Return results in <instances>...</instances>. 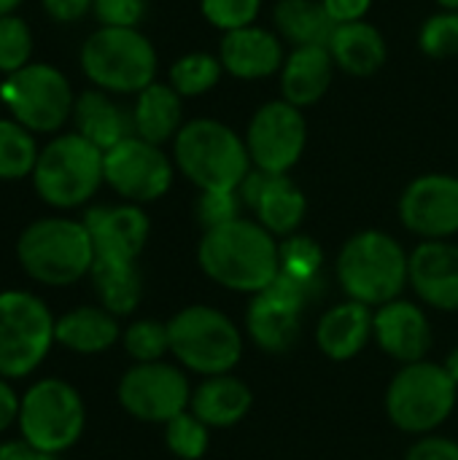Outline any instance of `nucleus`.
I'll use <instances>...</instances> for the list:
<instances>
[{"label": "nucleus", "instance_id": "nucleus-1", "mask_svg": "<svg viewBox=\"0 0 458 460\" xmlns=\"http://www.w3.org/2000/svg\"><path fill=\"white\" fill-rule=\"evenodd\" d=\"M197 261L213 283L238 294H259L281 272L278 240L251 218L202 232Z\"/></svg>", "mask_w": 458, "mask_h": 460}, {"label": "nucleus", "instance_id": "nucleus-2", "mask_svg": "<svg viewBox=\"0 0 458 460\" xmlns=\"http://www.w3.org/2000/svg\"><path fill=\"white\" fill-rule=\"evenodd\" d=\"M335 272L348 299L383 307L410 286V253L391 234L367 229L346 240Z\"/></svg>", "mask_w": 458, "mask_h": 460}, {"label": "nucleus", "instance_id": "nucleus-3", "mask_svg": "<svg viewBox=\"0 0 458 460\" xmlns=\"http://www.w3.org/2000/svg\"><path fill=\"white\" fill-rule=\"evenodd\" d=\"M173 162L200 191H238L251 172L246 140L216 119L186 121L173 140Z\"/></svg>", "mask_w": 458, "mask_h": 460}, {"label": "nucleus", "instance_id": "nucleus-4", "mask_svg": "<svg viewBox=\"0 0 458 460\" xmlns=\"http://www.w3.org/2000/svg\"><path fill=\"white\" fill-rule=\"evenodd\" d=\"M16 259L35 283L70 286L92 272L94 245L84 221L38 218L19 234Z\"/></svg>", "mask_w": 458, "mask_h": 460}, {"label": "nucleus", "instance_id": "nucleus-5", "mask_svg": "<svg viewBox=\"0 0 458 460\" xmlns=\"http://www.w3.org/2000/svg\"><path fill=\"white\" fill-rule=\"evenodd\" d=\"M170 353L202 377L229 375L243 358V334L229 315L211 305H189L167 321Z\"/></svg>", "mask_w": 458, "mask_h": 460}, {"label": "nucleus", "instance_id": "nucleus-6", "mask_svg": "<svg viewBox=\"0 0 458 460\" xmlns=\"http://www.w3.org/2000/svg\"><path fill=\"white\" fill-rule=\"evenodd\" d=\"M84 75L113 94H140L157 81V51L138 27H100L81 46Z\"/></svg>", "mask_w": 458, "mask_h": 460}, {"label": "nucleus", "instance_id": "nucleus-7", "mask_svg": "<svg viewBox=\"0 0 458 460\" xmlns=\"http://www.w3.org/2000/svg\"><path fill=\"white\" fill-rule=\"evenodd\" d=\"M456 396L458 385L443 364L429 358L402 364L386 391V415L400 431L427 437L451 418Z\"/></svg>", "mask_w": 458, "mask_h": 460}, {"label": "nucleus", "instance_id": "nucleus-8", "mask_svg": "<svg viewBox=\"0 0 458 460\" xmlns=\"http://www.w3.org/2000/svg\"><path fill=\"white\" fill-rule=\"evenodd\" d=\"M19 437L38 453L59 456L70 450L86 426L81 394L57 377H43L19 396Z\"/></svg>", "mask_w": 458, "mask_h": 460}, {"label": "nucleus", "instance_id": "nucleus-9", "mask_svg": "<svg viewBox=\"0 0 458 460\" xmlns=\"http://www.w3.org/2000/svg\"><path fill=\"white\" fill-rule=\"evenodd\" d=\"M32 183L46 205L59 210L78 208L94 197L100 183H105L103 151L78 132L59 135L46 148H40Z\"/></svg>", "mask_w": 458, "mask_h": 460}, {"label": "nucleus", "instance_id": "nucleus-10", "mask_svg": "<svg viewBox=\"0 0 458 460\" xmlns=\"http://www.w3.org/2000/svg\"><path fill=\"white\" fill-rule=\"evenodd\" d=\"M57 318L30 291H0V377L19 380L35 372L54 345Z\"/></svg>", "mask_w": 458, "mask_h": 460}, {"label": "nucleus", "instance_id": "nucleus-11", "mask_svg": "<svg viewBox=\"0 0 458 460\" xmlns=\"http://www.w3.org/2000/svg\"><path fill=\"white\" fill-rule=\"evenodd\" d=\"M0 97L30 132H57L76 108L70 81L51 65L30 62L27 67L8 75L0 86Z\"/></svg>", "mask_w": 458, "mask_h": 460}, {"label": "nucleus", "instance_id": "nucleus-12", "mask_svg": "<svg viewBox=\"0 0 458 460\" xmlns=\"http://www.w3.org/2000/svg\"><path fill=\"white\" fill-rule=\"evenodd\" d=\"M316 291L319 288L278 272L265 291L254 294V302L246 313V332L254 345L273 356L289 353L302 334V310L310 305Z\"/></svg>", "mask_w": 458, "mask_h": 460}, {"label": "nucleus", "instance_id": "nucleus-13", "mask_svg": "<svg viewBox=\"0 0 458 460\" xmlns=\"http://www.w3.org/2000/svg\"><path fill=\"white\" fill-rule=\"evenodd\" d=\"M246 148L251 156V167L289 175V170L302 159L308 143V121L302 108L281 100L265 102L248 121Z\"/></svg>", "mask_w": 458, "mask_h": 460}, {"label": "nucleus", "instance_id": "nucleus-14", "mask_svg": "<svg viewBox=\"0 0 458 460\" xmlns=\"http://www.w3.org/2000/svg\"><path fill=\"white\" fill-rule=\"evenodd\" d=\"M173 159L159 146L138 135L103 154L105 183L132 205H146L165 197L173 186Z\"/></svg>", "mask_w": 458, "mask_h": 460}, {"label": "nucleus", "instance_id": "nucleus-15", "mask_svg": "<svg viewBox=\"0 0 458 460\" xmlns=\"http://www.w3.org/2000/svg\"><path fill=\"white\" fill-rule=\"evenodd\" d=\"M119 404L143 423H170L192 404V385L184 369L154 361L135 364L119 380Z\"/></svg>", "mask_w": 458, "mask_h": 460}, {"label": "nucleus", "instance_id": "nucleus-16", "mask_svg": "<svg viewBox=\"0 0 458 460\" xmlns=\"http://www.w3.org/2000/svg\"><path fill=\"white\" fill-rule=\"evenodd\" d=\"M400 218L421 240H451L458 234V178L429 172L408 183L400 197Z\"/></svg>", "mask_w": 458, "mask_h": 460}, {"label": "nucleus", "instance_id": "nucleus-17", "mask_svg": "<svg viewBox=\"0 0 458 460\" xmlns=\"http://www.w3.org/2000/svg\"><path fill=\"white\" fill-rule=\"evenodd\" d=\"M243 208H248L273 237L297 234L308 213V199L302 189L289 175H275L251 167V172L238 186Z\"/></svg>", "mask_w": 458, "mask_h": 460}, {"label": "nucleus", "instance_id": "nucleus-18", "mask_svg": "<svg viewBox=\"0 0 458 460\" xmlns=\"http://www.w3.org/2000/svg\"><path fill=\"white\" fill-rule=\"evenodd\" d=\"M84 226L94 245V259L138 261L148 243V216L140 205H100L84 216Z\"/></svg>", "mask_w": 458, "mask_h": 460}, {"label": "nucleus", "instance_id": "nucleus-19", "mask_svg": "<svg viewBox=\"0 0 458 460\" xmlns=\"http://www.w3.org/2000/svg\"><path fill=\"white\" fill-rule=\"evenodd\" d=\"M373 340L394 361L416 364L429 356L435 334H432V323L427 313L418 305L408 299H394L383 307H375Z\"/></svg>", "mask_w": 458, "mask_h": 460}, {"label": "nucleus", "instance_id": "nucleus-20", "mask_svg": "<svg viewBox=\"0 0 458 460\" xmlns=\"http://www.w3.org/2000/svg\"><path fill=\"white\" fill-rule=\"evenodd\" d=\"M410 286L421 302L437 310H458V245L421 240L410 253Z\"/></svg>", "mask_w": 458, "mask_h": 460}, {"label": "nucleus", "instance_id": "nucleus-21", "mask_svg": "<svg viewBox=\"0 0 458 460\" xmlns=\"http://www.w3.org/2000/svg\"><path fill=\"white\" fill-rule=\"evenodd\" d=\"M219 59L229 75L243 78V81H256V78L281 73L286 57H283V40L278 32L251 24V27L224 32L221 46H219Z\"/></svg>", "mask_w": 458, "mask_h": 460}, {"label": "nucleus", "instance_id": "nucleus-22", "mask_svg": "<svg viewBox=\"0 0 458 460\" xmlns=\"http://www.w3.org/2000/svg\"><path fill=\"white\" fill-rule=\"evenodd\" d=\"M373 307L362 302H340L327 310L316 326V345L332 361L356 358L373 340Z\"/></svg>", "mask_w": 458, "mask_h": 460}, {"label": "nucleus", "instance_id": "nucleus-23", "mask_svg": "<svg viewBox=\"0 0 458 460\" xmlns=\"http://www.w3.org/2000/svg\"><path fill=\"white\" fill-rule=\"evenodd\" d=\"M332 73H335V59L327 46L292 49V54L283 59L281 67V94L286 102L305 111L327 94L332 84Z\"/></svg>", "mask_w": 458, "mask_h": 460}, {"label": "nucleus", "instance_id": "nucleus-24", "mask_svg": "<svg viewBox=\"0 0 458 460\" xmlns=\"http://www.w3.org/2000/svg\"><path fill=\"white\" fill-rule=\"evenodd\" d=\"M254 404L251 388L229 375H213L202 377L197 388H192V404L189 410L208 426V429H229L238 426Z\"/></svg>", "mask_w": 458, "mask_h": 460}, {"label": "nucleus", "instance_id": "nucleus-25", "mask_svg": "<svg viewBox=\"0 0 458 460\" xmlns=\"http://www.w3.org/2000/svg\"><path fill=\"white\" fill-rule=\"evenodd\" d=\"M119 340H121L119 318L100 305L97 307L94 305L73 307L65 315H59L57 326H54V342L78 356L105 353Z\"/></svg>", "mask_w": 458, "mask_h": 460}, {"label": "nucleus", "instance_id": "nucleus-26", "mask_svg": "<svg viewBox=\"0 0 458 460\" xmlns=\"http://www.w3.org/2000/svg\"><path fill=\"white\" fill-rule=\"evenodd\" d=\"M327 49L335 59V67H340L351 75H359V78L378 73L389 57L383 32L364 19L337 24Z\"/></svg>", "mask_w": 458, "mask_h": 460}, {"label": "nucleus", "instance_id": "nucleus-27", "mask_svg": "<svg viewBox=\"0 0 458 460\" xmlns=\"http://www.w3.org/2000/svg\"><path fill=\"white\" fill-rule=\"evenodd\" d=\"M73 119H76V127H78L76 132L81 137H86L92 146H97L103 154L111 151L113 146H119L121 140L135 135L132 113L119 108L103 89L84 92L76 100Z\"/></svg>", "mask_w": 458, "mask_h": 460}, {"label": "nucleus", "instance_id": "nucleus-28", "mask_svg": "<svg viewBox=\"0 0 458 460\" xmlns=\"http://www.w3.org/2000/svg\"><path fill=\"white\" fill-rule=\"evenodd\" d=\"M184 108H181V94L170 86V84H159L154 81L151 86H146L135 105H132V127L135 135L162 146L167 140H175L178 129L184 127Z\"/></svg>", "mask_w": 458, "mask_h": 460}, {"label": "nucleus", "instance_id": "nucleus-29", "mask_svg": "<svg viewBox=\"0 0 458 460\" xmlns=\"http://www.w3.org/2000/svg\"><path fill=\"white\" fill-rule=\"evenodd\" d=\"M273 22L281 40L292 43L294 49L327 46L337 27L321 0H278Z\"/></svg>", "mask_w": 458, "mask_h": 460}, {"label": "nucleus", "instance_id": "nucleus-30", "mask_svg": "<svg viewBox=\"0 0 458 460\" xmlns=\"http://www.w3.org/2000/svg\"><path fill=\"white\" fill-rule=\"evenodd\" d=\"M89 280L94 286V294L100 299V307L108 313L130 315L143 296V280L135 261H119V259H94Z\"/></svg>", "mask_w": 458, "mask_h": 460}, {"label": "nucleus", "instance_id": "nucleus-31", "mask_svg": "<svg viewBox=\"0 0 458 460\" xmlns=\"http://www.w3.org/2000/svg\"><path fill=\"white\" fill-rule=\"evenodd\" d=\"M224 67L221 59L216 54L208 51H189L184 57H178L170 67V86L181 94V97H200L205 92H211L219 78H221Z\"/></svg>", "mask_w": 458, "mask_h": 460}, {"label": "nucleus", "instance_id": "nucleus-32", "mask_svg": "<svg viewBox=\"0 0 458 460\" xmlns=\"http://www.w3.org/2000/svg\"><path fill=\"white\" fill-rule=\"evenodd\" d=\"M278 256H281V275L305 283L310 288L321 286V267H324V251L321 245L308 237V234H292L278 243Z\"/></svg>", "mask_w": 458, "mask_h": 460}, {"label": "nucleus", "instance_id": "nucleus-33", "mask_svg": "<svg viewBox=\"0 0 458 460\" xmlns=\"http://www.w3.org/2000/svg\"><path fill=\"white\" fill-rule=\"evenodd\" d=\"M38 154L40 151L30 129H24L19 121L0 119V181L32 175Z\"/></svg>", "mask_w": 458, "mask_h": 460}, {"label": "nucleus", "instance_id": "nucleus-34", "mask_svg": "<svg viewBox=\"0 0 458 460\" xmlns=\"http://www.w3.org/2000/svg\"><path fill=\"white\" fill-rule=\"evenodd\" d=\"M121 345L127 350V356L135 364H154L162 361L170 353V332L167 323L154 321V318H140L132 321L124 332H121Z\"/></svg>", "mask_w": 458, "mask_h": 460}, {"label": "nucleus", "instance_id": "nucleus-35", "mask_svg": "<svg viewBox=\"0 0 458 460\" xmlns=\"http://www.w3.org/2000/svg\"><path fill=\"white\" fill-rule=\"evenodd\" d=\"M165 445L181 460H200L208 453L211 429L192 410H186L165 423Z\"/></svg>", "mask_w": 458, "mask_h": 460}, {"label": "nucleus", "instance_id": "nucleus-36", "mask_svg": "<svg viewBox=\"0 0 458 460\" xmlns=\"http://www.w3.org/2000/svg\"><path fill=\"white\" fill-rule=\"evenodd\" d=\"M32 57V32L30 24L13 13L0 16V70L13 75L27 67Z\"/></svg>", "mask_w": 458, "mask_h": 460}, {"label": "nucleus", "instance_id": "nucleus-37", "mask_svg": "<svg viewBox=\"0 0 458 460\" xmlns=\"http://www.w3.org/2000/svg\"><path fill=\"white\" fill-rule=\"evenodd\" d=\"M418 46L432 59H448L458 54V11L432 13L418 32Z\"/></svg>", "mask_w": 458, "mask_h": 460}, {"label": "nucleus", "instance_id": "nucleus-38", "mask_svg": "<svg viewBox=\"0 0 458 460\" xmlns=\"http://www.w3.org/2000/svg\"><path fill=\"white\" fill-rule=\"evenodd\" d=\"M200 11L213 27L232 32L256 24L262 0H200Z\"/></svg>", "mask_w": 458, "mask_h": 460}, {"label": "nucleus", "instance_id": "nucleus-39", "mask_svg": "<svg viewBox=\"0 0 458 460\" xmlns=\"http://www.w3.org/2000/svg\"><path fill=\"white\" fill-rule=\"evenodd\" d=\"M240 210H243V202H240L238 191H200V199L194 205L202 232L243 218Z\"/></svg>", "mask_w": 458, "mask_h": 460}, {"label": "nucleus", "instance_id": "nucleus-40", "mask_svg": "<svg viewBox=\"0 0 458 460\" xmlns=\"http://www.w3.org/2000/svg\"><path fill=\"white\" fill-rule=\"evenodd\" d=\"M92 11L103 27H138L146 13V0H94Z\"/></svg>", "mask_w": 458, "mask_h": 460}, {"label": "nucleus", "instance_id": "nucleus-41", "mask_svg": "<svg viewBox=\"0 0 458 460\" xmlns=\"http://www.w3.org/2000/svg\"><path fill=\"white\" fill-rule=\"evenodd\" d=\"M405 460H458V442L437 434L418 437V442H413Z\"/></svg>", "mask_w": 458, "mask_h": 460}, {"label": "nucleus", "instance_id": "nucleus-42", "mask_svg": "<svg viewBox=\"0 0 458 460\" xmlns=\"http://www.w3.org/2000/svg\"><path fill=\"white\" fill-rule=\"evenodd\" d=\"M321 3L335 24H348V22L364 19L373 5V0H321Z\"/></svg>", "mask_w": 458, "mask_h": 460}, {"label": "nucleus", "instance_id": "nucleus-43", "mask_svg": "<svg viewBox=\"0 0 458 460\" xmlns=\"http://www.w3.org/2000/svg\"><path fill=\"white\" fill-rule=\"evenodd\" d=\"M92 5H94V0H43L46 13L54 22H65V24L81 19Z\"/></svg>", "mask_w": 458, "mask_h": 460}, {"label": "nucleus", "instance_id": "nucleus-44", "mask_svg": "<svg viewBox=\"0 0 458 460\" xmlns=\"http://www.w3.org/2000/svg\"><path fill=\"white\" fill-rule=\"evenodd\" d=\"M19 418V396L8 385L5 377H0V434L8 431Z\"/></svg>", "mask_w": 458, "mask_h": 460}, {"label": "nucleus", "instance_id": "nucleus-45", "mask_svg": "<svg viewBox=\"0 0 458 460\" xmlns=\"http://www.w3.org/2000/svg\"><path fill=\"white\" fill-rule=\"evenodd\" d=\"M38 450H32L24 439L0 442V460H35Z\"/></svg>", "mask_w": 458, "mask_h": 460}, {"label": "nucleus", "instance_id": "nucleus-46", "mask_svg": "<svg viewBox=\"0 0 458 460\" xmlns=\"http://www.w3.org/2000/svg\"><path fill=\"white\" fill-rule=\"evenodd\" d=\"M443 367H445V372L451 375V380L458 385V348H454V350L448 353V358H445Z\"/></svg>", "mask_w": 458, "mask_h": 460}, {"label": "nucleus", "instance_id": "nucleus-47", "mask_svg": "<svg viewBox=\"0 0 458 460\" xmlns=\"http://www.w3.org/2000/svg\"><path fill=\"white\" fill-rule=\"evenodd\" d=\"M19 3H22V0H0V16L13 13V8H16Z\"/></svg>", "mask_w": 458, "mask_h": 460}, {"label": "nucleus", "instance_id": "nucleus-48", "mask_svg": "<svg viewBox=\"0 0 458 460\" xmlns=\"http://www.w3.org/2000/svg\"><path fill=\"white\" fill-rule=\"evenodd\" d=\"M443 11H458V0H435Z\"/></svg>", "mask_w": 458, "mask_h": 460}, {"label": "nucleus", "instance_id": "nucleus-49", "mask_svg": "<svg viewBox=\"0 0 458 460\" xmlns=\"http://www.w3.org/2000/svg\"><path fill=\"white\" fill-rule=\"evenodd\" d=\"M35 460H59V456H49V453H38Z\"/></svg>", "mask_w": 458, "mask_h": 460}]
</instances>
